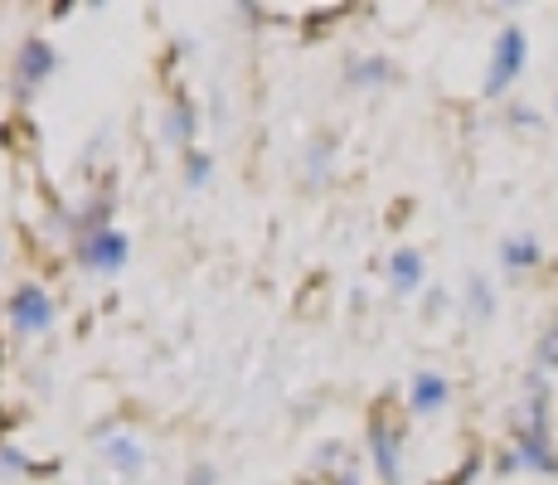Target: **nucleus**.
Returning <instances> with one entry per match:
<instances>
[{
	"mask_svg": "<svg viewBox=\"0 0 558 485\" xmlns=\"http://www.w3.org/2000/svg\"><path fill=\"white\" fill-rule=\"evenodd\" d=\"M524 59H530V39H524L520 25H506L496 35V49H490V69H486V97H506L514 88V78L524 73Z\"/></svg>",
	"mask_w": 558,
	"mask_h": 485,
	"instance_id": "1",
	"label": "nucleus"
},
{
	"mask_svg": "<svg viewBox=\"0 0 558 485\" xmlns=\"http://www.w3.org/2000/svg\"><path fill=\"white\" fill-rule=\"evenodd\" d=\"M126 253H132V239L122 229H93L88 239L78 243V263L93 267V272H122L126 267Z\"/></svg>",
	"mask_w": 558,
	"mask_h": 485,
	"instance_id": "2",
	"label": "nucleus"
},
{
	"mask_svg": "<svg viewBox=\"0 0 558 485\" xmlns=\"http://www.w3.org/2000/svg\"><path fill=\"white\" fill-rule=\"evenodd\" d=\"M10 326H15L20 336H45L53 326V296L45 287L25 282L15 296H10Z\"/></svg>",
	"mask_w": 558,
	"mask_h": 485,
	"instance_id": "3",
	"label": "nucleus"
},
{
	"mask_svg": "<svg viewBox=\"0 0 558 485\" xmlns=\"http://www.w3.org/2000/svg\"><path fill=\"white\" fill-rule=\"evenodd\" d=\"M399 427L389 423L384 413L369 417V457H374V471H379L384 485H399L403 481V461H399Z\"/></svg>",
	"mask_w": 558,
	"mask_h": 485,
	"instance_id": "4",
	"label": "nucleus"
},
{
	"mask_svg": "<svg viewBox=\"0 0 558 485\" xmlns=\"http://www.w3.org/2000/svg\"><path fill=\"white\" fill-rule=\"evenodd\" d=\"M53 69H59V49H53L49 39H25V45H20V59H15V88L35 93Z\"/></svg>",
	"mask_w": 558,
	"mask_h": 485,
	"instance_id": "5",
	"label": "nucleus"
},
{
	"mask_svg": "<svg viewBox=\"0 0 558 485\" xmlns=\"http://www.w3.org/2000/svg\"><path fill=\"white\" fill-rule=\"evenodd\" d=\"M452 403V384H447V374H437V369H417L413 374V384H408V408L413 413H442V408Z\"/></svg>",
	"mask_w": 558,
	"mask_h": 485,
	"instance_id": "6",
	"label": "nucleus"
},
{
	"mask_svg": "<svg viewBox=\"0 0 558 485\" xmlns=\"http://www.w3.org/2000/svg\"><path fill=\"white\" fill-rule=\"evenodd\" d=\"M514 451H520L524 471H539V476H554L558 471V441L554 433H514Z\"/></svg>",
	"mask_w": 558,
	"mask_h": 485,
	"instance_id": "7",
	"label": "nucleus"
},
{
	"mask_svg": "<svg viewBox=\"0 0 558 485\" xmlns=\"http://www.w3.org/2000/svg\"><path fill=\"white\" fill-rule=\"evenodd\" d=\"M423 277H427V267H423V253H417V247H399V253L389 257V282L399 296H413V291L423 287Z\"/></svg>",
	"mask_w": 558,
	"mask_h": 485,
	"instance_id": "8",
	"label": "nucleus"
},
{
	"mask_svg": "<svg viewBox=\"0 0 558 485\" xmlns=\"http://www.w3.org/2000/svg\"><path fill=\"white\" fill-rule=\"evenodd\" d=\"M102 461L112 471H122V476H136V471L146 466V447L136 437H126V433H117V437H107L102 441Z\"/></svg>",
	"mask_w": 558,
	"mask_h": 485,
	"instance_id": "9",
	"label": "nucleus"
},
{
	"mask_svg": "<svg viewBox=\"0 0 558 485\" xmlns=\"http://www.w3.org/2000/svg\"><path fill=\"white\" fill-rule=\"evenodd\" d=\"M544 263V243L534 233H514V239L500 243V267L506 272H530V267Z\"/></svg>",
	"mask_w": 558,
	"mask_h": 485,
	"instance_id": "10",
	"label": "nucleus"
},
{
	"mask_svg": "<svg viewBox=\"0 0 558 485\" xmlns=\"http://www.w3.org/2000/svg\"><path fill=\"white\" fill-rule=\"evenodd\" d=\"M195 126H199L195 102H190V97H175V102H170V112H166V136L175 146H190V142H195Z\"/></svg>",
	"mask_w": 558,
	"mask_h": 485,
	"instance_id": "11",
	"label": "nucleus"
},
{
	"mask_svg": "<svg viewBox=\"0 0 558 485\" xmlns=\"http://www.w3.org/2000/svg\"><path fill=\"white\" fill-rule=\"evenodd\" d=\"M389 59H355L345 69V83H355V88H379V83H389Z\"/></svg>",
	"mask_w": 558,
	"mask_h": 485,
	"instance_id": "12",
	"label": "nucleus"
},
{
	"mask_svg": "<svg viewBox=\"0 0 558 485\" xmlns=\"http://www.w3.org/2000/svg\"><path fill=\"white\" fill-rule=\"evenodd\" d=\"M466 311H471L476 320H490V316H496V291H490L486 277H471V282H466Z\"/></svg>",
	"mask_w": 558,
	"mask_h": 485,
	"instance_id": "13",
	"label": "nucleus"
},
{
	"mask_svg": "<svg viewBox=\"0 0 558 485\" xmlns=\"http://www.w3.org/2000/svg\"><path fill=\"white\" fill-rule=\"evenodd\" d=\"M534 364H539L544 374L558 369V320H554V326L539 336V344H534Z\"/></svg>",
	"mask_w": 558,
	"mask_h": 485,
	"instance_id": "14",
	"label": "nucleus"
},
{
	"mask_svg": "<svg viewBox=\"0 0 558 485\" xmlns=\"http://www.w3.org/2000/svg\"><path fill=\"white\" fill-rule=\"evenodd\" d=\"M209 170H214V160L204 156V150H185V175H190V185H209Z\"/></svg>",
	"mask_w": 558,
	"mask_h": 485,
	"instance_id": "15",
	"label": "nucleus"
},
{
	"mask_svg": "<svg viewBox=\"0 0 558 485\" xmlns=\"http://www.w3.org/2000/svg\"><path fill=\"white\" fill-rule=\"evenodd\" d=\"M510 126H539V112H534V107H524V102H514L510 107Z\"/></svg>",
	"mask_w": 558,
	"mask_h": 485,
	"instance_id": "16",
	"label": "nucleus"
},
{
	"mask_svg": "<svg viewBox=\"0 0 558 485\" xmlns=\"http://www.w3.org/2000/svg\"><path fill=\"white\" fill-rule=\"evenodd\" d=\"M476 471H481V451H471L466 466H461L457 476H452V485H471V481H476Z\"/></svg>",
	"mask_w": 558,
	"mask_h": 485,
	"instance_id": "17",
	"label": "nucleus"
},
{
	"mask_svg": "<svg viewBox=\"0 0 558 485\" xmlns=\"http://www.w3.org/2000/svg\"><path fill=\"white\" fill-rule=\"evenodd\" d=\"M496 471H500V476H510V471H524V466H520V451H514V447L500 451V457H496Z\"/></svg>",
	"mask_w": 558,
	"mask_h": 485,
	"instance_id": "18",
	"label": "nucleus"
},
{
	"mask_svg": "<svg viewBox=\"0 0 558 485\" xmlns=\"http://www.w3.org/2000/svg\"><path fill=\"white\" fill-rule=\"evenodd\" d=\"M0 461H5V466H10V471H20V466H25V471H29V461H25V457H20V451H15V447H0Z\"/></svg>",
	"mask_w": 558,
	"mask_h": 485,
	"instance_id": "19",
	"label": "nucleus"
},
{
	"mask_svg": "<svg viewBox=\"0 0 558 485\" xmlns=\"http://www.w3.org/2000/svg\"><path fill=\"white\" fill-rule=\"evenodd\" d=\"M190 485H214V466H195V476H190Z\"/></svg>",
	"mask_w": 558,
	"mask_h": 485,
	"instance_id": "20",
	"label": "nucleus"
},
{
	"mask_svg": "<svg viewBox=\"0 0 558 485\" xmlns=\"http://www.w3.org/2000/svg\"><path fill=\"white\" fill-rule=\"evenodd\" d=\"M447 306V291H433V296H427V311H433V316H437V311H442Z\"/></svg>",
	"mask_w": 558,
	"mask_h": 485,
	"instance_id": "21",
	"label": "nucleus"
},
{
	"mask_svg": "<svg viewBox=\"0 0 558 485\" xmlns=\"http://www.w3.org/2000/svg\"><path fill=\"white\" fill-rule=\"evenodd\" d=\"M336 485H360V481H355V476H345V481H336Z\"/></svg>",
	"mask_w": 558,
	"mask_h": 485,
	"instance_id": "22",
	"label": "nucleus"
},
{
	"mask_svg": "<svg viewBox=\"0 0 558 485\" xmlns=\"http://www.w3.org/2000/svg\"><path fill=\"white\" fill-rule=\"evenodd\" d=\"M554 112H558V97H554Z\"/></svg>",
	"mask_w": 558,
	"mask_h": 485,
	"instance_id": "23",
	"label": "nucleus"
}]
</instances>
